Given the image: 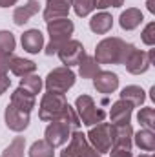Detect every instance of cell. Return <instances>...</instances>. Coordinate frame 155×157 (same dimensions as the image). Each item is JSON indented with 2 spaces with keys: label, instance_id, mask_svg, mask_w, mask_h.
<instances>
[{
  "label": "cell",
  "instance_id": "1",
  "mask_svg": "<svg viewBox=\"0 0 155 157\" xmlns=\"http://www.w3.org/2000/svg\"><path fill=\"white\" fill-rule=\"evenodd\" d=\"M133 49V44H128L119 37H108L97 44L95 60L99 64H124Z\"/></svg>",
  "mask_w": 155,
  "mask_h": 157
},
{
  "label": "cell",
  "instance_id": "2",
  "mask_svg": "<svg viewBox=\"0 0 155 157\" xmlns=\"http://www.w3.org/2000/svg\"><path fill=\"white\" fill-rule=\"evenodd\" d=\"M75 31V26L70 18H57L47 22V35H49V44L44 48L46 55H55L64 42L71 39Z\"/></svg>",
  "mask_w": 155,
  "mask_h": 157
},
{
  "label": "cell",
  "instance_id": "3",
  "mask_svg": "<svg viewBox=\"0 0 155 157\" xmlns=\"http://www.w3.org/2000/svg\"><path fill=\"white\" fill-rule=\"evenodd\" d=\"M68 106V101L62 93H44L42 101H40V108H39V117L46 122H53V121H59L62 112L66 110Z\"/></svg>",
  "mask_w": 155,
  "mask_h": 157
},
{
  "label": "cell",
  "instance_id": "4",
  "mask_svg": "<svg viewBox=\"0 0 155 157\" xmlns=\"http://www.w3.org/2000/svg\"><path fill=\"white\" fill-rule=\"evenodd\" d=\"M75 112H77L80 122L86 124V126H95V124H99V122H102L106 119V112L100 110L89 95L77 97V101H75Z\"/></svg>",
  "mask_w": 155,
  "mask_h": 157
},
{
  "label": "cell",
  "instance_id": "5",
  "mask_svg": "<svg viewBox=\"0 0 155 157\" xmlns=\"http://www.w3.org/2000/svg\"><path fill=\"white\" fill-rule=\"evenodd\" d=\"M46 84V90L51 91V93H66L73 84H75V73L71 68L68 66H60V68H55L53 71L47 73V77L44 80Z\"/></svg>",
  "mask_w": 155,
  "mask_h": 157
},
{
  "label": "cell",
  "instance_id": "6",
  "mask_svg": "<svg viewBox=\"0 0 155 157\" xmlns=\"http://www.w3.org/2000/svg\"><path fill=\"white\" fill-rule=\"evenodd\" d=\"M88 143L102 155L108 154L113 146V137H112V124L110 122H99L95 126H89V132L86 135Z\"/></svg>",
  "mask_w": 155,
  "mask_h": 157
},
{
  "label": "cell",
  "instance_id": "7",
  "mask_svg": "<svg viewBox=\"0 0 155 157\" xmlns=\"http://www.w3.org/2000/svg\"><path fill=\"white\" fill-rule=\"evenodd\" d=\"M60 157H102L86 139V135L78 130L71 132L68 146L60 152Z\"/></svg>",
  "mask_w": 155,
  "mask_h": 157
},
{
  "label": "cell",
  "instance_id": "8",
  "mask_svg": "<svg viewBox=\"0 0 155 157\" xmlns=\"http://www.w3.org/2000/svg\"><path fill=\"white\" fill-rule=\"evenodd\" d=\"M153 57H155L153 49L142 51V49H137V48H135V49L130 53V57L126 59L124 66H126V70H128L130 73L141 75V73H146V71L150 70V66H152V62H153Z\"/></svg>",
  "mask_w": 155,
  "mask_h": 157
},
{
  "label": "cell",
  "instance_id": "9",
  "mask_svg": "<svg viewBox=\"0 0 155 157\" xmlns=\"http://www.w3.org/2000/svg\"><path fill=\"white\" fill-rule=\"evenodd\" d=\"M57 55H59V59H60V62L64 66L71 68V66H77L78 62H80V59L86 55V51H84V46H82L80 40L70 39L68 42H64L60 46V49L57 51Z\"/></svg>",
  "mask_w": 155,
  "mask_h": 157
},
{
  "label": "cell",
  "instance_id": "10",
  "mask_svg": "<svg viewBox=\"0 0 155 157\" xmlns=\"http://www.w3.org/2000/svg\"><path fill=\"white\" fill-rule=\"evenodd\" d=\"M71 132H73V130H70L66 124H62V122H59V121H53V122L47 124V128H46V132H44V141L49 143L53 148L64 146V144L70 141Z\"/></svg>",
  "mask_w": 155,
  "mask_h": 157
},
{
  "label": "cell",
  "instance_id": "11",
  "mask_svg": "<svg viewBox=\"0 0 155 157\" xmlns=\"http://www.w3.org/2000/svg\"><path fill=\"white\" fill-rule=\"evenodd\" d=\"M4 119H6V126L13 132H24L29 126V113L15 108L13 104H7L4 112Z\"/></svg>",
  "mask_w": 155,
  "mask_h": 157
},
{
  "label": "cell",
  "instance_id": "12",
  "mask_svg": "<svg viewBox=\"0 0 155 157\" xmlns=\"http://www.w3.org/2000/svg\"><path fill=\"white\" fill-rule=\"evenodd\" d=\"M112 137H113V146L112 148L131 150V146H133V128H131L130 122L112 124Z\"/></svg>",
  "mask_w": 155,
  "mask_h": 157
},
{
  "label": "cell",
  "instance_id": "13",
  "mask_svg": "<svg viewBox=\"0 0 155 157\" xmlns=\"http://www.w3.org/2000/svg\"><path fill=\"white\" fill-rule=\"evenodd\" d=\"M73 0H47L44 7V18L46 22L57 20V18H68Z\"/></svg>",
  "mask_w": 155,
  "mask_h": 157
},
{
  "label": "cell",
  "instance_id": "14",
  "mask_svg": "<svg viewBox=\"0 0 155 157\" xmlns=\"http://www.w3.org/2000/svg\"><path fill=\"white\" fill-rule=\"evenodd\" d=\"M93 86L99 93H113L117 88H119V77H117L113 71H99L95 77H93Z\"/></svg>",
  "mask_w": 155,
  "mask_h": 157
},
{
  "label": "cell",
  "instance_id": "15",
  "mask_svg": "<svg viewBox=\"0 0 155 157\" xmlns=\"http://www.w3.org/2000/svg\"><path fill=\"white\" fill-rule=\"evenodd\" d=\"M20 42H22V48L28 53H31V55H37V53H40L44 49V35L40 33V29H28V31H24Z\"/></svg>",
  "mask_w": 155,
  "mask_h": 157
},
{
  "label": "cell",
  "instance_id": "16",
  "mask_svg": "<svg viewBox=\"0 0 155 157\" xmlns=\"http://www.w3.org/2000/svg\"><path fill=\"white\" fill-rule=\"evenodd\" d=\"M131 113H133V106H131L128 101L119 99L117 102H113L112 112H110L112 124H126V122H130Z\"/></svg>",
  "mask_w": 155,
  "mask_h": 157
},
{
  "label": "cell",
  "instance_id": "17",
  "mask_svg": "<svg viewBox=\"0 0 155 157\" xmlns=\"http://www.w3.org/2000/svg\"><path fill=\"white\" fill-rule=\"evenodd\" d=\"M39 9H40L39 0H28L24 6H18V7L15 9V13H13V22H15L17 26H24L26 22H29L31 17H35V15L39 13Z\"/></svg>",
  "mask_w": 155,
  "mask_h": 157
},
{
  "label": "cell",
  "instance_id": "18",
  "mask_svg": "<svg viewBox=\"0 0 155 157\" xmlns=\"http://www.w3.org/2000/svg\"><path fill=\"white\" fill-rule=\"evenodd\" d=\"M142 20H144L142 11H141V9H137V7H128V9H126V11H122V13H120V17H119V24H120V28H122V29H126V31L137 29V28L142 24Z\"/></svg>",
  "mask_w": 155,
  "mask_h": 157
},
{
  "label": "cell",
  "instance_id": "19",
  "mask_svg": "<svg viewBox=\"0 0 155 157\" xmlns=\"http://www.w3.org/2000/svg\"><path fill=\"white\" fill-rule=\"evenodd\" d=\"M9 104H13L15 108H18V110H22V112H28V113H31V110L35 108V95H31L29 91H26V90H22L20 86L11 93V102Z\"/></svg>",
  "mask_w": 155,
  "mask_h": 157
},
{
  "label": "cell",
  "instance_id": "20",
  "mask_svg": "<svg viewBox=\"0 0 155 157\" xmlns=\"http://www.w3.org/2000/svg\"><path fill=\"white\" fill-rule=\"evenodd\" d=\"M112 28H113V17L106 11H100V13L93 15L91 20H89V29L97 35H106Z\"/></svg>",
  "mask_w": 155,
  "mask_h": 157
},
{
  "label": "cell",
  "instance_id": "21",
  "mask_svg": "<svg viewBox=\"0 0 155 157\" xmlns=\"http://www.w3.org/2000/svg\"><path fill=\"white\" fill-rule=\"evenodd\" d=\"M77 66H78V75L82 78H93L99 71H100V64H99V62L95 60V57H91V55H84Z\"/></svg>",
  "mask_w": 155,
  "mask_h": 157
},
{
  "label": "cell",
  "instance_id": "22",
  "mask_svg": "<svg viewBox=\"0 0 155 157\" xmlns=\"http://www.w3.org/2000/svg\"><path fill=\"white\" fill-rule=\"evenodd\" d=\"M120 99L122 101H128L135 108V106H141L146 101V93H144V90L141 86H126L120 91Z\"/></svg>",
  "mask_w": 155,
  "mask_h": 157
},
{
  "label": "cell",
  "instance_id": "23",
  "mask_svg": "<svg viewBox=\"0 0 155 157\" xmlns=\"http://www.w3.org/2000/svg\"><path fill=\"white\" fill-rule=\"evenodd\" d=\"M133 143H135L141 150H144V152H153L155 150V133L152 130L142 128V130H139L137 133H133Z\"/></svg>",
  "mask_w": 155,
  "mask_h": 157
},
{
  "label": "cell",
  "instance_id": "24",
  "mask_svg": "<svg viewBox=\"0 0 155 157\" xmlns=\"http://www.w3.org/2000/svg\"><path fill=\"white\" fill-rule=\"evenodd\" d=\"M37 70V64L33 60H28V59H22V57H13V62H11V71L17 75V77H26V75H31L35 73Z\"/></svg>",
  "mask_w": 155,
  "mask_h": 157
},
{
  "label": "cell",
  "instance_id": "25",
  "mask_svg": "<svg viewBox=\"0 0 155 157\" xmlns=\"http://www.w3.org/2000/svg\"><path fill=\"white\" fill-rule=\"evenodd\" d=\"M28 154H29V157H55V148L42 139V141H35L31 144Z\"/></svg>",
  "mask_w": 155,
  "mask_h": 157
},
{
  "label": "cell",
  "instance_id": "26",
  "mask_svg": "<svg viewBox=\"0 0 155 157\" xmlns=\"http://www.w3.org/2000/svg\"><path fill=\"white\" fill-rule=\"evenodd\" d=\"M26 150V137H15L9 146L2 152V157H24Z\"/></svg>",
  "mask_w": 155,
  "mask_h": 157
},
{
  "label": "cell",
  "instance_id": "27",
  "mask_svg": "<svg viewBox=\"0 0 155 157\" xmlns=\"http://www.w3.org/2000/svg\"><path fill=\"white\" fill-rule=\"evenodd\" d=\"M42 78L39 75H35V73H31V75H26V77L20 78V88L22 90H26V91H29L31 95H37L40 93V90H42Z\"/></svg>",
  "mask_w": 155,
  "mask_h": 157
},
{
  "label": "cell",
  "instance_id": "28",
  "mask_svg": "<svg viewBox=\"0 0 155 157\" xmlns=\"http://www.w3.org/2000/svg\"><path fill=\"white\" fill-rule=\"evenodd\" d=\"M15 46H17L15 35H13L11 31L2 29V31H0V57L11 55V53L15 51Z\"/></svg>",
  "mask_w": 155,
  "mask_h": 157
},
{
  "label": "cell",
  "instance_id": "29",
  "mask_svg": "<svg viewBox=\"0 0 155 157\" xmlns=\"http://www.w3.org/2000/svg\"><path fill=\"white\" fill-rule=\"evenodd\" d=\"M59 122L66 124L70 130H78V126H80V119H78L77 112H75V108H71L70 104H68L66 110L62 112V115H60V119H59Z\"/></svg>",
  "mask_w": 155,
  "mask_h": 157
},
{
  "label": "cell",
  "instance_id": "30",
  "mask_svg": "<svg viewBox=\"0 0 155 157\" xmlns=\"http://www.w3.org/2000/svg\"><path fill=\"white\" fill-rule=\"evenodd\" d=\"M137 121L141 122L142 128L153 132V128H155V112H153V108H141V112L137 113Z\"/></svg>",
  "mask_w": 155,
  "mask_h": 157
},
{
  "label": "cell",
  "instance_id": "31",
  "mask_svg": "<svg viewBox=\"0 0 155 157\" xmlns=\"http://www.w3.org/2000/svg\"><path fill=\"white\" fill-rule=\"evenodd\" d=\"M71 7L77 13V17H88L95 9V0H73Z\"/></svg>",
  "mask_w": 155,
  "mask_h": 157
},
{
  "label": "cell",
  "instance_id": "32",
  "mask_svg": "<svg viewBox=\"0 0 155 157\" xmlns=\"http://www.w3.org/2000/svg\"><path fill=\"white\" fill-rule=\"evenodd\" d=\"M142 42L146 46H153L155 44V22H150L144 31H142Z\"/></svg>",
  "mask_w": 155,
  "mask_h": 157
},
{
  "label": "cell",
  "instance_id": "33",
  "mask_svg": "<svg viewBox=\"0 0 155 157\" xmlns=\"http://www.w3.org/2000/svg\"><path fill=\"white\" fill-rule=\"evenodd\" d=\"M124 0H95V9H108V7H120Z\"/></svg>",
  "mask_w": 155,
  "mask_h": 157
},
{
  "label": "cell",
  "instance_id": "34",
  "mask_svg": "<svg viewBox=\"0 0 155 157\" xmlns=\"http://www.w3.org/2000/svg\"><path fill=\"white\" fill-rule=\"evenodd\" d=\"M13 53L11 55H4V57H0V73H7L9 70H11V62H13Z\"/></svg>",
  "mask_w": 155,
  "mask_h": 157
},
{
  "label": "cell",
  "instance_id": "35",
  "mask_svg": "<svg viewBox=\"0 0 155 157\" xmlns=\"http://www.w3.org/2000/svg\"><path fill=\"white\" fill-rule=\"evenodd\" d=\"M110 155L112 157H133L131 155V150H124V148H112Z\"/></svg>",
  "mask_w": 155,
  "mask_h": 157
},
{
  "label": "cell",
  "instance_id": "36",
  "mask_svg": "<svg viewBox=\"0 0 155 157\" xmlns=\"http://www.w3.org/2000/svg\"><path fill=\"white\" fill-rule=\"evenodd\" d=\"M11 86V78L7 77V73H0V95Z\"/></svg>",
  "mask_w": 155,
  "mask_h": 157
},
{
  "label": "cell",
  "instance_id": "37",
  "mask_svg": "<svg viewBox=\"0 0 155 157\" xmlns=\"http://www.w3.org/2000/svg\"><path fill=\"white\" fill-rule=\"evenodd\" d=\"M18 0H0V7H9V6H15Z\"/></svg>",
  "mask_w": 155,
  "mask_h": 157
},
{
  "label": "cell",
  "instance_id": "38",
  "mask_svg": "<svg viewBox=\"0 0 155 157\" xmlns=\"http://www.w3.org/2000/svg\"><path fill=\"white\" fill-rule=\"evenodd\" d=\"M146 6L150 13H155V0H146Z\"/></svg>",
  "mask_w": 155,
  "mask_h": 157
},
{
  "label": "cell",
  "instance_id": "39",
  "mask_svg": "<svg viewBox=\"0 0 155 157\" xmlns=\"http://www.w3.org/2000/svg\"><path fill=\"white\" fill-rule=\"evenodd\" d=\"M139 157H153V155H150V154H142V155H139Z\"/></svg>",
  "mask_w": 155,
  "mask_h": 157
}]
</instances>
